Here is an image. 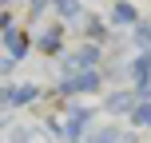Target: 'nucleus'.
<instances>
[{"label":"nucleus","instance_id":"obj_1","mask_svg":"<svg viewBox=\"0 0 151 143\" xmlns=\"http://www.w3.org/2000/svg\"><path fill=\"white\" fill-rule=\"evenodd\" d=\"M96 64H99V48H96V44H83V48H76V52L64 56V75L96 72Z\"/></svg>","mask_w":151,"mask_h":143},{"label":"nucleus","instance_id":"obj_2","mask_svg":"<svg viewBox=\"0 0 151 143\" xmlns=\"http://www.w3.org/2000/svg\"><path fill=\"white\" fill-rule=\"evenodd\" d=\"M91 119H96V111H91V107H68V119H64V139H68V143H80Z\"/></svg>","mask_w":151,"mask_h":143},{"label":"nucleus","instance_id":"obj_3","mask_svg":"<svg viewBox=\"0 0 151 143\" xmlns=\"http://www.w3.org/2000/svg\"><path fill=\"white\" fill-rule=\"evenodd\" d=\"M99 88V72H83V75H64L60 91L64 96H83V91H96Z\"/></svg>","mask_w":151,"mask_h":143},{"label":"nucleus","instance_id":"obj_4","mask_svg":"<svg viewBox=\"0 0 151 143\" xmlns=\"http://www.w3.org/2000/svg\"><path fill=\"white\" fill-rule=\"evenodd\" d=\"M36 96H40L36 83H20V88L8 83V88H4V107H24V103H32Z\"/></svg>","mask_w":151,"mask_h":143},{"label":"nucleus","instance_id":"obj_5","mask_svg":"<svg viewBox=\"0 0 151 143\" xmlns=\"http://www.w3.org/2000/svg\"><path fill=\"white\" fill-rule=\"evenodd\" d=\"M111 24H127V28H139V8L135 4H127V0H119V4L111 8Z\"/></svg>","mask_w":151,"mask_h":143},{"label":"nucleus","instance_id":"obj_6","mask_svg":"<svg viewBox=\"0 0 151 143\" xmlns=\"http://www.w3.org/2000/svg\"><path fill=\"white\" fill-rule=\"evenodd\" d=\"M139 103H143V99H139L135 91H115V96H107V111H115V115L119 111H135Z\"/></svg>","mask_w":151,"mask_h":143},{"label":"nucleus","instance_id":"obj_7","mask_svg":"<svg viewBox=\"0 0 151 143\" xmlns=\"http://www.w3.org/2000/svg\"><path fill=\"white\" fill-rule=\"evenodd\" d=\"M4 48H8V60H20V56L28 52V36L16 32V28H8L4 32Z\"/></svg>","mask_w":151,"mask_h":143},{"label":"nucleus","instance_id":"obj_8","mask_svg":"<svg viewBox=\"0 0 151 143\" xmlns=\"http://www.w3.org/2000/svg\"><path fill=\"white\" fill-rule=\"evenodd\" d=\"M60 28H48L44 32V36H40V52H48V56H56V52H60Z\"/></svg>","mask_w":151,"mask_h":143},{"label":"nucleus","instance_id":"obj_9","mask_svg":"<svg viewBox=\"0 0 151 143\" xmlns=\"http://www.w3.org/2000/svg\"><path fill=\"white\" fill-rule=\"evenodd\" d=\"M52 8H56L60 20H76V16H80V4H76V0H52Z\"/></svg>","mask_w":151,"mask_h":143},{"label":"nucleus","instance_id":"obj_10","mask_svg":"<svg viewBox=\"0 0 151 143\" xmlns=\"http://www.w3.org/2000/svg\"><path fill=\"white\" fill-rule=\"evenodd\" d=\"M131 123H135V127H143V123H151V103H139L135 111H131Z\"/></svg>","mask_w":151,"mask_h":143},{"label":"nucleus","instance_id":"obj_11","mask_svg":"<svg viewBox=\"0 0 151 143\" xmlns=\"http://www.w3.org/2000/svg\"><path fill=\"white\" fill-rule=\"evenodd\" d=\"M135 44L143 48V52H151V24H139L135 28Z\"/></svg>","mask_w":151,"mask_h":143},{"label":"nucleus","instance_id":"obj_12","mask_svg":"<svg viewBox=\"0 0 151 143\" xmlns=\"http://www.w3.org/2000/svg\"><path fill=\"white\" fill-rule=\"evenodd\" d=\"M91 143H119V131H115V127H104L99 135H91Z\"/></svg>","mask_w":151,"mask_h":143},{"label":"nucleus","instance_id":"obj_13","mask_svg":"<svg viewBox=\"0 0 151 143\" xmlns=\"http://www.w3.org/2000/svg\"><path fill=\"white\" fill-rule=\"evenodd\" d=\"M88 36H96V40H104V24H99V20H88Z\"/></svg>","mask_w":151,"mask_h":143},{"label":"nucleus","instance_id":"obj_14","mask_svg":"<svg viewBox=\"0 0 151 143\" xmlns=\"http://www.w3.org/2000/svg\"><path fill=\"white\" fill-rule=\"evenodd\" d=\"M44 4H48V0H32V4H28L32 12H28V16H40V8H44Z\"/></svg>","mask_w":151,"mask_h":143}]
</instances>
